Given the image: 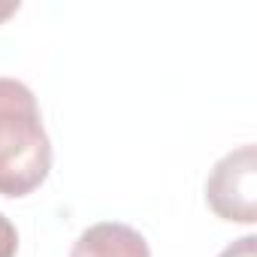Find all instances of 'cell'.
I'll return each mask as SVG.
<instances>
[{
    "label": "cell",
    "instance_id": "6da1fadb",
    "mask_svg": "<svg viewBox=\"0 0 257 257\" xmlns=\"http://www.w3.org/2000/svg\"><path fill=\"white\" fill-rule=\"evenodd\" d=\"M52 170V143L34 91L0 76V194L28 197Z\"/></svg>",
    "mask_w": 257,
    "mask_h": 257
},
{
    "label": "cell",
    "instance_id": "7a4b0ae2",
    "mask_svg": "<svg viewBox=\"0 0 257 257\" xmlns=\"http://www.w3.org/2000/svg\"><path fill=\"white\" fill-rule=\"evenodd\" d=\"M209 209L233 224L257 221V152L254 146H239L227 152L206 179Z\"/></svg>",
    "mask_w": 257,
    "mask_h": 257
},
{
    "label": "cell",
    "instance_id": "3957f363",
    "mask_svg": "<svg viewBox=\"0 0 257 257\" xmlns=\"http://www.w3.org/2000/svg\"><path fill=\"white\" fill-rule=\"evenodd\" d=\"M70 257H152V251L146 236L131 224L100 221L76 239Z\"/></svg>",
    "mask_w": 257,
    "mask_h": 257
},
{
    "label": "cell",
    "instance_id": "277c9868",
    "mask_svg": "<svg viewBox=\"0 0 257 257\" xmlns=\"http://www.w3.org/2000/svg\"><path fill=\"white\" fill-rule=\"evenodd\" d=\"M16 251H19V233L13 221L0 212V257H16Z\"/></svg>",
    "mask_w": 257,
    "mask_h": 257
},
{
    "label": "cell",
    "instance_id": "5b68a950",
    "mask_svg": "<svg viewBox=\"0 0 257 257\" xmlns=\"http://www.w3.org/2000/svg\"><path fill=\"white\" fill-rule=\"evenodd\" d=\"M218 257H257V236H242L236 242H230Z\"/></svg>",
    "mask_w": 257,
    "mask_h": 257
},
{
    "label": "cell",
    "instance_id": "8992f818",
    "mask_svg": "<svg viewBox=\"0 0 257 257\" xmlns=\"http://www.w3.org/2000/svg\"><path fill=\"white\" fill-rule=\"evenodd\" d=\"M19 7H22L19 0H0V22H7L10 16H16V13H19Z\"/></svg>",
    "mask_w": 257,
    "mask_h": 257
}]
</instances>
